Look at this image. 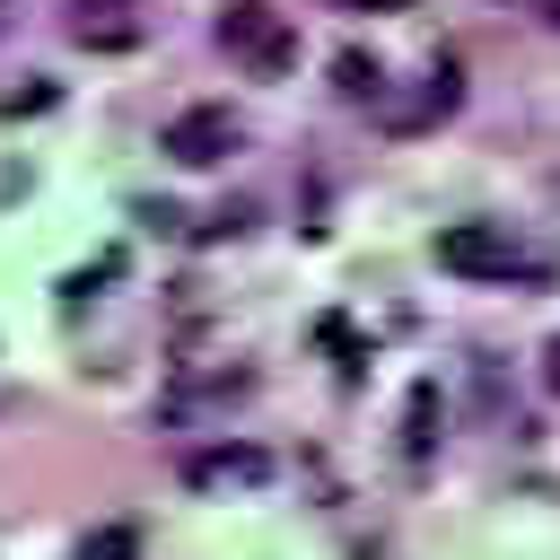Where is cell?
<instances>
[{"instance_id":"cell-1","label":"cell","mask_w":560,"mask_h":560,"mask_svg":"<svg viewBox=\"0 0 560 560\" xmlns=\"http://www.w3.org/2000/svg\"><path fill=\"white\" fill-rule=\"evenodd\" d=\"M438 271H455V280H542V262L499 219H446L438 228Z\"/></svg>"},{"instance_id":"cell-2","label":"cell","mask_w":560,"mask_h":560,"mask_svg":"<svg viewBox=\"0 0 560 560\" xmlns=\"http://www.w3.org/2000/svg\"><path fill=\"white\" fill-rule=\"evenodd\" d=\"M219 44H228V61H245L254 79H289V70H298V26H289L271 0H228V9H219Z\"/></svg>"},{"instance_id":"cell-3","label":"cell","mask_w":560,"mask_h":560,"mask_svg":"<svg viewBox=\"0 0 560 560\" xmlns=\"http://www.w3.org/2000/svg\"><path fill=\"white\" fill-rule=\"evenodd\" d=\"M236 140H245V122H236L228 105H184V114L158 131V149H166L175 166H219V158H236Z\"/></svg>"},{"instance_id":"cell-4","label":"cell","mask_w":560,"mask_h":560,"mask_svg":"<svg viewBox=\"0 0 560 560\" xmlns=\"http://www.w3.org/2000/svg\"><path fill=\"white\" fill-rule=\"evenodd\" d=\"M271 481V455L262 446H201V455H184V490H201V499H219V490H262Z\"/></svg>"},{"instance_id":"cell-5","label":"cell","mask_w":560,"mask_h":560,"mask_svg":"<svg viewBox=\"0 0 560 560\" xmlns=\"http://www.w3.org/2000/svg\"><path fill=\"white\" fill-rule=\"evenodd\" d=\"M61 26H70L79 52H131V44H140V9H131V0H70Z\"/></svg>"},{"instance_id":"cell-6","label":"cell","mask_w":560,"mask_h":560,"mask_svg":"<svg viewBox=\"0 0 560 560\" xmlns=\"http://www.w3.org/2000/svg\"><path fill=\"white\" fill-rule=\"evenodd\" d=\"M245 394H254V376H245V368H228V376H201V385H175V394H166L158 411H166V420H192V411H228V402H245Z\"/></svg>"},{"instance_id":"cell-7","label":"cell","mask_w":560,"mask_h":560,"mask_svg":"<svg viewBox=\"0 0 560 560\" xmlns=\"http://www.w3.org/2000/svg\"><path fill=\"white\" fill-rule=\"evenodd\" d=\"M332 88H341L350 105H385V70H376L368 52H341V61H332Z\"/></svg>"},{"instance_id":"cell-8","label":"cell","mask_w":560,"mask_h":560,"mask_svg":"<svg viewBox=\"0 0 560 560\" xmlns=\"http://www.w3.org/2000/svg\"><path fill=\"white\" fill-rule=\"evenodd\" d=\"M131 551H140V534H131V525H105V534H88V542H79V560H131Z\"/></svg>"},{"instance_id":"cell-9","label":"cell","mask_w":560,"mask_h":560,"mask_svg":"<svg viewBox=\"0 0 560 560\" xmlns=\"http://www.w3.org/2000/svg\"><path fill=\"white\" fill-rule=\"evenodd\" d=\"M429 402H438V394L411 385V455H429Z\"/></svg>"},{"instance_id":"cell-10","label":"cell","mask_w":560,"mask_h":560,"mask_svg":"<svg viewBox=\"0 0 560 560\" xmlns=\"http://www.w3.org/2000/svg\"><path fill=\"white\" fill-rule=\"evenodd\" d=\"M324 9H368V18H394V9H411V0H324Z\"/></svg>"},{"instance_id":"cell-11","label":"cell","mask_w":560,"mask_h":560,"mask_svg":"<svg viewBox=\"0 0 560 560\" xmlns=\"http://www.w3.org/2000/svg\"><path fill=\"white\" fill-rule=\"evenodd\" d=\"M542 385H551V394H560V341H551V350H542Z\"/></svg>"}]
</instances>
